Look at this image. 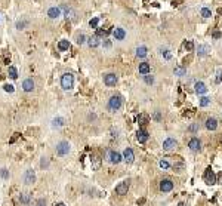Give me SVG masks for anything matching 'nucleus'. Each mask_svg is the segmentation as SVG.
I'll list each match as a JSON object with an SVG mask.
<instances>
[{
    "label": "nucleus",
    "mask_w": 222,
    "mask_h": 206,
    "mask_svg": "<svg viewBox=\"0 0 222 206\" xmlns=\"http://www.w3.org/2000/svg\"><path fill=\"white\" fill-rule=\"evenodd\" d=\"M209 52H210V46H209V45H206V43H203V45H198V46H197V53H198V56H207V55H209Z\"/></svg>",
    "instance_id": "obj_12"
},
{
    "label": "nucleus",
    "mask_w": 222,
    "mask_h": 206,
    "mask_svg": "<svg viewBox=\"0 0 222 206\" xmlns=\"http://www.w3.org/2000/svg\"><path fill=\"white\" fill-rule=\"evenodd\" d=\"M123 159L128 162V163H132L133 159H135V154H133V150L132 148H126L124 153H123Z\"/></svg>",
    "instance_id": "obj_19"
},
{
    "label": "nucleus",
    "mask_w": 222,
    "mask_h": 206,
    "mask_svg": "<svg viewBox=\"0 0 222 206\" xmlns=\"http://www.w3.org/2000/svg\"><path fill=\"white\" fill-rule=\"evenodd\" d=\"M73 86H74V76L71 73L62 74V77H61V87L64 91H71Z\"/></svg>",
    "instance_id": "obj_1"
},
{
    "label": "nucleus",
    "mask_w": 222,
    "mask_h": 206,
    "mask_svg": "<svg viewBox=\"0 0 222 206\" xmlns=\"http://www.w3.org/2000/svg\"><path fill=\"white\" fill-rule=\"evenodd\" d=\"M55 206H65V205H64V203H56Z\"/></svg>",
    "instance_id": "obj_50"
},
{
    "label": "nucleus",
    "mask_w": 222,
    "mask_h": 206,
    "mask_svg": "<svg viewBox=\"0 0 222 206\" xmlns=\"http://www.w3.org/2000/svg\"><path fill=\"white\" fill-rule=\"evenodd\" d=\"M121 159H123V157H121L120 153H117V151H108V160H110L111 163L117 165L121 162Z\"/></svg>",
    "instance_id": "obj_13"
},
{
    "label": "nucleus",
    "mask_w": 222,
    "mask_h": 206,
    "mask_svg": "<svg viewBox=\"0 0 222 206\" xmlns=\"http://www.w3.org/2000/svg\"><path fill=\"white\" fill-rule=\"evenodd\" d=\"M61 10H64V15H65L67 18H70L71 21H76L77 14H76L74 9H71L70 6H67V5H61Z\"/></svg>",
    "instance_id": "obj_5"
},
{
    "label": "nucleus",
    "mask_w": 222,
    "mask_h": 206,
    "mask_svg": "<svg viewBox=\"0 0 222 206\" xmlns=\"http://www.w3.org/2000/svg\"><path fill=\"white\" fill-rule=\"evenodd\" d=\"M139 122H141V125H145V123H147V116H144V114H142V116L139 117Z\"/></svg>",
    "instance_id": "obj_44"
},
{
    "label": "nucleus",
    "mask_w": 222,
    "mask_h": 206,
    "mask_svg": "<svg viewBox=\"0 0 222 206\" xmlns=\"http://www.w3.org/2000/svg\"><path fill=\"white\" fill-rule=\"evenodd\" d=\"M160 190H162L163 193H169L173 190V182L170 180H163L160 182Z\"/></svg>",
    "instance_id": "obj_11"
},
{
    "label": "nucleus",
    "mask_w": 222,
    "mask_h": 206,
    "mask_svg": "<svg viewBox=\"0 0 222 206\" xmlns=\"http://www.w3.org/2000/svg\"><path fill=\"white\" fill-rule=\"evenodd\" d=\"M0 19H2V18H0Z\"/></svg>",
    "instance_id": "obj_52"
},
{
    "label": "nucleus",
    "mask_w": 222,
    "mask_h": 206,
    "mask_svg": "<svg viewBox=\"0 0 222 206\" xmlns=\"http://www.w3.org/2000/svg\"><path fill=\"white\" fill-rule=\"evenodd\" d=\"M36 181V173L33 169H27L25 173H24V184L25 185H31V184H34Z\"/></svg>",
    "instance_id": "obj_4"
},
{
    "label": "nucleus",
    "mask_w": 222,
    "mask_h": 206,
    "mask_svg": "<svg viewBox=\"0 0 222 206\" xmlns=\"http://www.w3.org/2000/svg\"><path fill=\"white\" fill-rule=\"evenodd\" d=\"M144 80H145V83H148V85H153L154 83V77L150 76V74H145V76H144Z\"/></svg>",
    "instance_id": "obj_39"
},
{
    "label": "nucleus",
    "mask_w": 222,
    "mask_h": 206,
    "mask_svg": "<svg viewBox=\"0 0 222 206\" xmlns=\"http://www.w3.org/2000/svg\"><path fill=\"white\" fill-rule=\"evenodd\" d=\"M128 190H129V181H123L116 187V193L123 196V194H128Z\"/></svg>",
    "instance_id": "obj_8"
},
{
    "label": "nucleus",
    "mask_w": 222,
    "mask_h": 206,
    "mask_svg": "<svg viewBox=\"0 0 222 206\" xmlns=\"http://www.w3.org/2000/svg\"><path fill=\"white\" fill-rule=\"evenodd\" d=\"M0 177H2L3 180H8V178H9V171L6 169V168L0 169Z\"/></svg>",
    "instance_id": "obj_35"
},
{
    "label": "nucleus",
    "mask_w": 222,
    "mask_h": 206,
    "mask_svg": "<svg viewBox=\"0 0 222 206\" xmlns=\"http://www.w3.org/2000/svg\"><path fill=\"white\" fill-rule=\"evenodd\" d=\"M147 53H148V51H147L145 46H139L136 49V56L138 58H145Z\"/></svg>",
    "instance_id": "obj_23"
},
{
    "label": "nucleus",
    "mask_w": 222,
    "mask_h": 206,
    "mask_svg": "<svg viewBox=\"0 0 222 206\" xmlns=\"http://www.w3.org/2000/svg\"><path fill=\"white\" fill-rule=\"evenodd\" d=\"M160 55H162L164 60H167V61L172 60V52L169 51L167 48H162V49H160Z\"/></svg>",
    "instance_id": "obj_24"
},
{
    "label": "nucleus",
    "mask_w": 222,
    "mask_h": 206,
    "mask_svg": "<svg viewBox=\"0 0 222 206\" xmlns=\"http://www.w3.org/2000/svg\"><path fill=\"white\" fill-rule=\"evenodd\" d=\"M104 46H105V48H110V46H111V43L108 42V40H105V42H104Z\"/></svg>",
    "instance_id": "obj_47"
},
{
    "label": "nucleus",
    "mask_w": 222,
    "mask_h": 206,
    "mask_svg": "<svg viewBox=\"0 0 222 206\" xmlns=\"http://www.w3.org/2000/svg\"><path fill=\"white\" fill-rule=\"evenodd\" d=\"M200 14H201V17L203 18H210L212 17V10H210L209 8H201V12H200Z\"/></svg>",
    "instance_id": "obj_31"
},
{
    "label": "nucleus",
    "mask_w": 222,
    "mask_h": 206,
    "mask_svg": "<svg viewBox=\"0 0 222 206\" xmlns=\"http://www.w3.org/2000/svg\"><path fill=\"white\" fill-rule=\"evenodd\" d=\"M222 82V68L216 70V83H221Z\"/></svg>",
    "instance_id": "obj_38"
},
{
    "label": "nucleus",
    "mask_w": 222,
    "mask_h": 206,
    "mask_svg": "<svg viewBox=\"0 0 222 206\" xmlns=\"http://www.w3.org/2000/svg\"><path fill=\"white\" fill-rule=\"evenodd\" d=\"M19 202L24 203V205L30 203V193H21L19 194Z\"/></svg>",
    "instance_id": "obj_27"
},
{
    "label": "nucleus",
    "mask_w": 222,
    "mask_h": 206,
    "mask_svg": "<svg viewBox=\"0 0 222 206\" xmlns=\"http://www.w3.org/2000/svg\"><path fill=\"white\" fill-rule=\"evenodd\" d=\"M48 17L52 18V19H58L61 17V8H56V6L49 8L48 9Z\"/></svg>",
    "instance_id": "obj_14"
},
{
    "label": "nucleus",
    "mask_w": 222,
    "mask_h": 206,
    "mask_svg": "<svg viewBox=\"0 0 222 206\" xmlns=\"http://www.w3.org/2000/svg\"><path fill=\"white\" fill-rule=\"evenodd\" d=\"M70 150H71V147L67 141H61L58 142V146H56V154L58 156H67L70 153Z\"/></svg>",
    "instance_id": "obj_2"
},
{
    "label": "nucleus",
    "mask_w": 222,
    "mask_h": 206,
    "mask_svg": "<svg viewBox=\"0 0 222 206\" xmlns=\"http://www.w3.org/2000/svg\"><path fill=\"white\" fill-rule=\"evenodd\" d=\"M194 91H196V94H198V95H205L206 92H207V87H206V85L203 82H197L196 85H194Z\"/></svg>",
    "instance_id": "obj_18"
},
{
    "label": "nucleus",
    "mask_w": 222,
    "mask_h": 206,
    "mask_svg": "<svg viewBox=\"0 0 222 206\" xmlns=\"http://www.w3.org/2000/svg\"><path fill=\"white\" fill-rule=\"evenodd\" d=\"M3 89H5L6 92H9V94H12V92L15 91V87H13L12 85H5V86H3Z\"/></svg>",
    "instance_id": "obj_40"
},
{
    "label": "nucleus",
    "mask_w": 222,
    "mask_h": 206,
    "mask_svg": "<svg viewBox=\"0 0 222 206\" xmlns=\"http://www.w3.org/2000/svg\"><path fill=\"white\" fill-rule=\"evenodd\" d=\"M40 166H42V168H48V166H49V160H48L46 157H43L42 162H40Z\"/></svg>",
    "instance_id": "obj_42"
},
{
    "label": "nucleus",
    "mask_w": 222,
    "mask_h": 206,
    "mask_svg": "<svg viewBox=\"0 0 222 206\" xmlns=\"http://www.w3.org/2000/svg\"><path fill=\"white\" fill-rule=\"evenodd\" d=\"M188 147L191 151H198L201 148V144H200V139L198 138H191L189 142H188Z\"/></svg>",
    "instance_id": "obj_15"
},
{
    "label": "nucleus",
    "mask_w": 222,
    "mask_h": 206,
    "mask_svg": "<svg viewBox=\"0 0 222 206\" xmlns=\"http://www.w3.org/2000/svg\"><path fill=\"white\" fill-rule=\"evenodd\" d=\"M98 24H99V18H92V19L89 21V25L92 27V28H96Z\"/></svg>",
    "instance_id": "obj_36"
},
{
    "label": "nucleus",
    "mask_w": 222,
    "mask_h": 206,
    "mask_svg": "<svg viewBox=\"0 0 222 206\" xmlns=\"http://www.w3.org/2000/svg\"><path fill=\"white\" fill-rule=\"evenodd\" d=\"M37 206H46V200L44 199H39L37 200Z\"/></svg>",
    "instance_id": "obj_43"
},
{
    "label": "nucleus",
    "mask_w": 222,
    "mask_h": 206,
    "mask_svg": "<svg viewBox=\"0 0 222 206\" xmlns=\"http://www.w3.org/2000/svg\"><path fill=\"white\" fill-rule=\"evenodd\" d=\"M25 25H27V21H18V22H17V28H18V30H22Z\"/></svg>",
    "instance_id": "obj_41"
},
{
    "label": "nucleus",
    "mask_w": 222,
    "mask_h": 206,
    "mask_svg": "<svg viewBox=\"0 0 222 206\" xmlns=\"http://www.w3.org/2000/svg\"><path fill=\"white\" fill-rule=\"evenodd\" d=\"M154 117H155L157 120H160V114H159V113H155V114H154Z\"/></svg>",
    "instance_id": "obj_49"
},
{
    "label": "nucleus",
    "mask_w": 222,
    "mask_h": 206,
    "mask_svg": "<svg viewBox=\"0 0 222 206\" xmlns=\"http://www.w3.org/2000/svg\"><path fill=\"white\" fill-rule=\"evenodd\" d=\"M136 139L141 142V144H144V142H147L148 141V132L147 130H144V129H139L136 134Z\"/></svg>",
    "instance_id": "obj_17"
},
{
    "label": "nucleus",
    "mask_w": 222,
    "mask_h": 206,
    "mask_svg": "<svg viewBox=\"0 0 222 206\" xmlns=\"http://www.w3.org/2000/svg\"><path fill=\"white\" fill-rule=\"evenodd\" d=\"M210 104V98H207V96H201L200 98V105L201 107H207Z\"/></svg>",
    "instance_id": "obj_33"
},
{
    "label": "nucleus",
    "mask_w": 222,
    "mask_h": 206,
    "mask_svg": "<svg viewBox=\"0 0 222 206\" xmlns=\"http://www.w3.org/2000/svg\"><path fill=\"white\" fill-rule=\"evenodd\" d=\"M184 48H185L187 51H193V49H194V43L191 42V40H188V42L184 43Z\"/></svg>",
    "instance_id": "obj_37"
},
{
    "label": "nucleus",
    "mask_w": 222,
    "mask_h": 206,
    "mask_svg": "<svg viewBox=\"0 0 222 206\" xmlns=\"http://www.w3.org/2000/svg\"><path fill=\"white\" fill-rule=\"evenodd\" d=\"M121 104H123L121 96H111L110 101H108V107H110V110H113V111H117V110L121 108Z\"/></svg>",
    "instance_id": "obj_3"
},
{
    "label": "nucleus",
    "mask_w": 222,
    "mask_h": 206,
    "mask_svg": "<svg viewBox=\"0 0 222 206\" xmlns=\"http://www.w3.org/2000/svg\"><path fill=\"white\" fill-rule=\"evenodd\" d=\"M58 49L59 51H68L70 49V42L68 40H59V43H58Z\"/></svg>",
    "instance_id": "obj_25"
},
{
    "label": "nucleus",
    "mask_w": 222,
    "mask_h": 206,
    "mask_svg": "<svg viewBox=\"0 0 222 206\" xmlns=\"http://www.w3.org/2000/svg\"><path fill=\"white\" fill-rule=\"evenodd\" d=\"M159 166H160L162 169H169V168H170V163H169L166 159H163V160H160V162H159Z\"/></svg>",
    "instance_id": "obj_34"
},
{
    "label": "nucleus",
    "mask_w": 222,
    "mask_h": 206,
    "mask_svg": "<svg viewBox=\"0 0 222 206\" xmlns=\"http://www.w3.org/2000/svg\"><path fill=\"white\" fill-rule=\"evenodd\" d=\"M221 184H222V177H221Z\"/></svg>",
    "instance_id": "obj_51"
},
{
    "label": "nucleus",
    "mask_w": 222,
    "mask_h": 206,
    "mask_svg": "<svg viewBox=\"0 0 222 206\" xmlns=\"http://www.w3.org/2000/svg\"><path fill=\"white\" fill-rule=\"evenodd\" d=\"M8 73H9V77L10 79H18V71H17V68L15 67H9L8 68Z\"/></svg>",
    "instance_id": "obj_30"
},
{
    "label": "nucleus",
    "mask_w": 222,
    "mask_h": 206,
    "mask_svg": "<svg viewBox=\"0 0 222 206\" xmlns=\"http://www.w3.org/2000/svg\"><path fill=\"white\" fill-rule=\"evenodd\" d=\"M87 45H89L90 48H96V46L99 45V39H98L96 36H94V37H89V39H87Z\"/></svg>",
    "instance_id": "obj_26"
},
{
    "label": "nucleus",
    "mask_w": 222,
    "mask_h": 206,
    "mask_svg": "<svg viewBox=\"0 0 222 206\" xmlns=\"http://www.w3.org/2000/svg\"><path fill=\"white\" fill-rule=\"evenodd\" d=\"M117 82H119V79H117L116 74H113V73L107 74V76H104V83H105L107 86H116Z\"/></svg>",
    "instance_id": "obj_9"
},
{
    "label": "nucleus",
    "mask_w": 222,
    "mask_h": 206,
    "mask_svg": "<svg viewBox=\"0 0 222 206\" xmlns=\"http://www.w3.org/2000/svg\"><path fill=\"white\" fill-rule=\"evenodd\" d=\"M113 34H114V39H116V40H123V39L126 37V31H124V28L117 27V28L113 31Z\"/></svg>",
    "instance_id": "obj_16"
},
{
    "label": "nucleus",
    "mask_w": 222,
    "mask_h": 206,
    "mask_svg": "<svg viewBox=\"0 0 222 206\" xmlns=\"http://www.w3.org/2000/svg\"><path fill=\"white\" fill-rule=\"evenodd\" d=\"M150 64L148 62H142V64H139V73L141 74H148L150 73Z\"/></svg>",
    "instance_id": "obj_22"
},
{
    "label": "nucleus",
    "mask_w": 222,
    "mask_h": 206,
    "mask_svg": "<svg viewBox=\"0 0 222 206\" xmlns=\"http://www.w3.org/2000/svg\"><path fill=\"white\" fill-rule=\"evenodd\" d=\"M205 181L209 184V185H213L215 182H216V175H215V172L209 168V169H206L205 172Z\"/></svg>",
    "instance_id": "obj_6"
},
{
    "label": "nucleus",
    "mask_w": 222,
    "mask_h": 206,
    "mask_svg": "<svg viewBox=\"0 0 222 206\" xmlns=\"http://www.w3.org/2000/svg\"><path fill=\"white\" fill-rule=\"evenodd\" d=\"M18 138V134H15V135H13V137H12V139H10V142H13V141H15V139H17Z\"/></svg>",
    "instance_id": "obj_48"
},
{
    "label": "nucleus",
    "mask_w": 222,
    "mask_h": 206,
    "mask_svg": "<svg viewBox=\"0 0 222 206\" xmlns=\"http://www.w3.org/2000/svg\"><path fill=\"white\" fill-rule=\"evenodd\" d=\"M99 166H101V159L98 156H94L92 157V168L94 169H99Z\"/></svg>",
    "instance_id": "obj_29"
},
{
    "label": "nucleus",
    "mask_w": 222,
    "mask_h": 206,
    "mask_svg": "<svg viewBox=\"0 0 222 206\" xmlns=\"http://www.w3.org/2000/svg\"><path fill=\"white\" fill-rule=\"evenodd\" d=\"M34 80L31 77L28 79H24V82H22V89H24V92H33V89H34Z\"/></svg>",
    "instance_id": "obj_7"
},
{
    "label": "nucleus",
    "mask_w": 222,
    "mask_h": 206,
    "mask_svg": "<svg viewBox=\"0 0 222 206\" xmlns=\"http://www.w3.org/2000/svg\"><path fill=\"white\" fill-rule=\"evenodd\" d=\"M175 147H176V139H173V138L164 139V142H163V150H164V151H170Z\"/></svg>",
    "instance_id": "obj_10"
},
{
    "label": "nucleus",
    "mask_w": 222,
    "mask_h": 206,
    "mask_svg": "<svg viewBox=\"0 0 222 206\" xmlns=\"http://www.w3.org/2000/svg\"><path fill=\"white\" fill-rule=\"evenodd\" d=\"M65 125V119L64 117H55L52 120V128H62Z\"/></svg>",
    "instance_id": "obj_21"
},
{
    "label": "nucleus",
    "mask_w": 222,
    "mask_h": 206,
    "mask_svg": "<svg viewBox=\"0 0 222 206\" xmlns=\"http://www.w3.org/2000/svg\"><path fill=\"white\" fill-rule=\"evenodd\" d=\"M189 130H191V132H196V130H197V125H193V126H189Z\"/></svg>",
    "instance_id": "obj_45"
},
{
    "label": "nucleus",
    "mask_w": 222,
    "mask_h": 206,
    "mask_svg": "<svg viewBox=\"0 0 222 206\" xmlns=\"http://www.w3.org/2000/svg\"><path fill=\"white\" fill-rule=\"evenodd\" d=\"M206 128L209 129V130H215V129L218 128V122H216V119L209 117V119L206 120Z\"/></svg>",
    "instance_id": "obj_20"
},
{
    "label": "nucleus",
    "mask_w": 222,
    "mask_h": 206,
    "mask_svg": "<svg viewBox=\"0 0 222 206\" xmlns=\"http://www.w3.org/2000/svg\"><path fill=\"white\" fill-rule=\"evenodd\" d=\"M76 40H77V43H78V45H83V43H86V42H87V40H86V36L83 34V33H80V34H77Z\"/></svg>",
    "instance_id": "obj_32"
},
{
    "label": "nucleus",
    "mask_w": 222,
    "mask_h": 206,
    "mask_svg": "<svg viewBox=\"0 0 222 206\" xmlns=\"http://www.w3.org/2000/svg\"><path fill=\"white\" fill-rule=\"evenodd\" d=\"M173 73H175V76H185V74H187V68H184V67H175Z\"/></svg>",
    "instance_id": "obj_28"
},
{
    "label": "nucleus",
    "mask_w": 222,
    "mask_h": 206,
    "mask_svg": "<svg viewBox=\"0 0 222 206\" xmlns=\"http://www.w3.org/2000/svg\"><path fill=\"white\" fill-rule=\"evenodd\" d=\"M221 33H218V31H216V33H213V39H219V37H221Z\"/></svg>",
    "instance_id": "obj_46"
}]
</instances>
